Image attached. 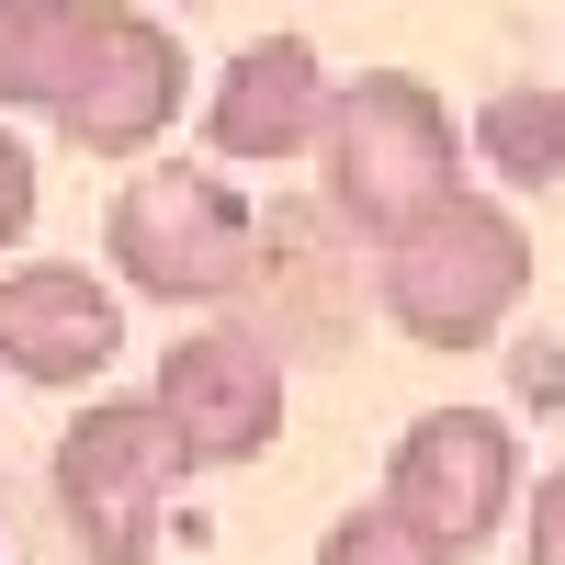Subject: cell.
I'll list each match as a JSON object with an SVG mask.
<instances>
[{
  "instance_id": "cell-1",
  "label": "cell",
  "mask_w": 565,
  "mask_h": 565,
  "mask_svg": "<svg viewBox=\"0 0 565 565\" xmlns=\"http://www.w3.org/2000/svg\"><path fill=\"white\" fill-rule=\"evenodd\" d=\"M181 34L136 0H0V103H23L79 159H148L181 125Z\"/></svg>"
},
{
  "instance_id": "cell-2",
  "label": "cell",
  "mask_w": 565,
  "mask_h": 565,
  "mask_svg": "<svg viewBox=\"0 0 565 565\" xmlns=\"http://www.w3.org/2000/svg\"><path fill=\"white\" fill-rule=\"evenodd\" d=\"M317 170H328V215L351 238L396 249L407 226H430L463 193V136L452 103L418 68H362L328 90V125H317Z\"/></svg>"
},
{
  "instance_id": "cell-3",
  "label": "cell",
  "mask_w": 565,
  "mask_h": 565,
  "mask_svg": "<svg viewBox=\"0 0 565 565\" xmlns=\"http://www.w3.org/2000/svg\"><path fill=\"white\" fill-rule=\"evenodd\" d=\"M521 295H532V238L487 193H452L430 226H407L385 249V317L418 351H487Z\"/></svg>"
},
{
  "instance_id": "cell-4",
  "label": "cell",
  "mask_w": 565,
  "mask_h": 565,
  "mask_svg": "<svg viewBox=\"0 0 565 565\" xmlns=\"http://www.w3.org/2000/svg\"><path fill=\"white\" fill-rule=\"evenodd\" d=\"M103 249H114V282L148 306H226L260 271V215L215 170H136L103 215Z\"/></svg>"
},
{
  "instance_id": "cell-5",
  "label": "cell",
  "mask_w": 565,
  "mask_h": 565,
  "mask_svg": "<svg viewBox=\"0 0 565 565\" xmlns=\"http://www.w3.org/2000/svg\"><path fill=\"white\" fill-rule=\"evenodd\" d=\"M193 476L170 441V418L148 396H90L57 430V521L79 532L90 565H148L159 554V509Z\"/></svg>"
},
{
  "instance_id": "cell-6",
  "label": "cell",
  "mask_w": 565,
  "mask_h": 565,
  "mask_svg": "<svg viewBox=\"0 0 565 565\" xmlns=\"http://www.w3.org/2000/svg\"><path fill=\"white\" fill-rule=\"evenodd\" d=\"M509 498H521V441H509L498 407H430V418H407V441L385 463V521L396 532H418L452 565V554H476L509 521Z\"/></svg>"
},
{
  "instance_id": "cell-7",
  "label": "cell",
  "mask_w": 565,
  "mask_h": 565,
  "mask_svg": "<svg viewBox=\"0 0 565 565\" xmlns=\"http://www.w3.org/2000/svg\"><path fill=\"white\" fill-rule=\"evenodd\" d=\"M148 407L170 418L181 463H249L282 430V362L249 340V328H193V340L159 351Z\"/></svg>"
},
{
  "instance_id": "cell-8",
  "label": "cell",
  "mask_w": 565,
  "mask_h": 565,
  "mask_svg": "<svg viewBox=\"0 0 565 565\" xmlns=\"http://www.w3.org/2000/svg\"><path fill=\"white\" fill-rule=\"evenodd\" d=\"M114 351H125V295L114 282H90L79 260H12L0 271V373L79 396L90 373H114Z\"/></svg>"
},
{
  "instance_id": "cell-9",
  "label": "cell",
  "mask_w": 565,
  "mask_h": 565,
  "mask_svg": "<svg viewBox=\"0 0 565 565\" xmlns=\"http://www.w3.org/2000/svg\"><path fill=\"white\" fill-rule=\"evenodd\" d=\"M317 125H328V68H317V45H306V34H260V45H238V57H226V79H215L204 148L271 170V159L317 148Z\"/></svg>"
},
{
  "instance_id": "cell-10",
  "label": "cell",
  "mask_w": 565,
  "mask_h": 565,
  "mask_svg": "<svg viewBox=\"0 0 565 565\" xmlns=\"http://www.w3.org/2000/svg\"><path fill=\"white\" fill-rule=\"evenodd\" d=\"M476 159L509 181V193H554L565 181V90H543V79L498 90V103L476 114Z\"/></svg>"
},
{
  "instance_id": "cell-11",
  "label": "cell",
  "mask_w": 565,
  "mask_h": 565,
  "mask_svg": "<svg viewBox=\"0 0 565 565\" xmlns=\"http://www.w3.org/2000/svg\"><path fill=\"white\" fill-rule=\"evenodd\" d=\"M317 565H441V554L418 543V532H396V521H385V498H373V509H340V521H328Z\"/></svg>"
},
{
  "instance_id": "cell-12",
  "label": "cell",
  "mask_w": 565,
  "mask_h": 565,
  "mask_svg": "<svg viewBox=\"0 0 565 565\" xmlns=\"http://www.w3.org/2000/svg\"><path fill=\"white\" fill-rule=\"evenodd\" d=\"M23 226H34V148L0 125V249H23Z\"/></svg>"
},
{
  "instance_id": "cell-13",
  "label": "cell",
  "mask_w": 565,
  "mask_h": 565,
  "mask_svg": "<svg viewBox=\"0 0 565 565\" xmlns=\"http://www.w3.org/2000/svg\"><path fill=\"white\" fill-rule=\"evenodd\" d=\"M532 565H565V463L532 487Z\"/></svg>"
},
{
  "instance_id": "cell-14",
  "label": "cell",
  "mask_w": 565,
  "mask_h": 565,
  "mask_svg": "<svg viewBox=\"0 0 565 565\" xmlns=\"http://www.w3.org/2000/svg\"><path fill=\"white\" fill-rule=\"evenodd\" d=\"M521 396H532V407H543V396H554V407H565V351H543V340H532V351H521Z\"/></svg>"
},
{
  "instance_id": "cell-15",
  "label": "cell",
  "mask_w": 565,
  "mask_h": 565,
  "mask_svg": "<svg viewBox=\"0 0 565 565\" xmlns=\"http://www.w3.org/2000/svg\"><path fill=\"white\" fill-rule=\"evenodd\" d=\"M181 12H204V0H181Z\"/></svg>"
}]
</instances>
